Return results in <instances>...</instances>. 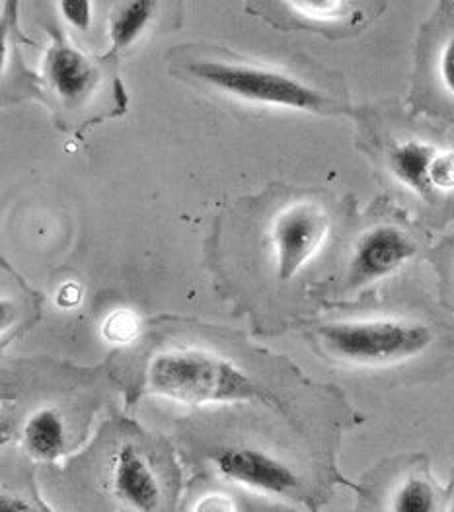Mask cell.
I'll return each instance as SVG.
<instances>
[{
	"instance_id": "cell-1",
	"label": "cell",
	"mask_w": 454,
	"mask_h": 512,
	"mask_svg": "<svg viewBox=\"0 0 454 512\" xmlns=\"http://www.w3.org/2000/svg\"><path fill=\"white\" fill-rule=\"evenodd\" d=\"M330 232L332 215L322 201L271 187L240 199L221 217L209 248L211 263L289 285L322 252Z\"/></svg>"
},
{
	"instance_id": "cell-2",
	"label": "cell",
	"mask_w": 454,
	"mask_h": 512,
	"mask_svg": "<svg viewBox=\"0 0 454 512\" xmlns=\"http://www.w3.org/2000/svg\"><path fill=\"white\" fill-rule=\"evenodd\" d=\"M170 74L195 92L244 110H291L336 115L340 98L299 65L252 57L223 45L188 43L166 55Z\"/></svg>"
},
{
	"instance_id": "cell-3",
	"label": "cell",
	"mask_w": 454,
	"mask_h": 512,
	"mask_svg": "<svg viewBox=\"0 0 454 512\" xmlns=\"http://www.w3.org/2000/svg\"><path fill=\"white\" fill-rule=\"evenodd\" d=\"M145 390L190 405L264 402L275 407L279 403L275 394L232 359L197 347L158 351L145 368Z\"/></svg>"
},
{
	"instance_id": "cell-4",
	"label": "cell",
	"mask_w": 454,
	"mask_h": 512,
	"mask_svg": "<svg viewBox=\"0 0 454 512\" xmlns=\"http://www.w3.org/2000/svg\"><path fill=\"white\" fill-rule=\"evenodd\" d=\"M110 59L92 57L71 41L55 37L43 59V88L61 119L94 123L123 108V88Z\"/></svg>"
},
{
	"instance_id": "cell-5",
	"label": "cell",
	"mask_w": 454,
	"mask_h": 512,
	"mask_svg": "<svg viewBox=\"0 0 454 512\" xmlns=\"http://www.w3.org/2000/svg\"><path fill=\"white\" fill-rule=\"evenodd\" d=\"M316 339L332 359L357 366H388L410 361L433 345V330L398 318H369L324 324Z\"/></svg>"
},
{
	"instance_id": "cell-6",
	"label": "cell",
	"mask_w": 454,
	"mask_h": 512,
	"mask_svg": "<svg viewBox=\"0 0 454 512\" xmlns=\"http://www.w3.org/2000/svg\"><path fill=\"white\" fill-rule=\"evenodd\" d=\"M419 242L396 222H377L353 242L347 261V289H363L396 273L419 254Z\"/></svg>"
},
{
	"instance_id": "cell-7",
	"label": "cell",
	"mask_w": 454,
	"mask_h": 512,
	"mask_svg": "<svg viewBox=\"0 0 454 512\" xmlns=\"http://www.w3.org/2000/svg\"><path fill=\"white\" fill-rule=\"evenodd\" d=\"M363 4L347 0H277L252 2L248 10L262 16L275 28L330 32L336 28H353L365 12Z\"/></svg>"
},
{
	"instance_id": "cell-8",
	"label": "cell",
	"mask_w": 454,
	"mask_h": 512,
	"mask_svg": "<svg viewBox=\"0 0 454 512\" xmlns=\"http://www.w3.org/2000/svg\"><path fill=\"white\" fill-rule=\"evenodd\" d=\"M219 474L269 495L299 493L303 483L293 468L277 456L254 446H227L215 454Z\"/></svg>"
},
{
	"instance_id": "cell-9",
	"label": "cell",
	"mask_w": 454,
	"mask_h": 512,
	"mask_svg": "<svg viewBox=\"0 0 454 512\" xmlns=\"http://www.w3.org/2000/svg\"><path fill=\"white\" fill-rule=\"evenodd\" d=\"M114 491L117 499L135 511L154 512L160 505L158 479L135 444H123L115 454Z\"/></svg>"
},
{
	"instance_id": "cell-10",
	"label": "cell",
	"mask_w": 454,
	"mask_h": 512,
	"mask_svg": "<svg viewBox=\"0 0 454 512\" xmlns=\"http://www.w3.org/2000/svg\"><path fill=\"white\" fill-rule=\"evenodd\" d=\"M437 152L439 148L427 139H400L390 143V147L386 148L384 166L388 174L400 185L414 191L417 197L431 201L437 195L431 183V164Z\"/></svg>"
},
{
	"instance_id": "cell-11",
	"label": "cell",
	"mask_w": 454,
	"mask_h": 512,
	"mask_svg": "<svg viewBox=\"0 0 454 512\" xmlns=\"http://www.w3.org/2000/svg\"><path fill=\"white\" fill-rule=\"evenodd\" d=\"M164 4L156 0H123L114 2L108 18V36H110V51L106 57L117 61L121 55L137 47V43L151 32L152 26L160 18V8Z\"/></svg>"
},
{
	"instance_id": "cell-12",
	"label": "cell",
	"mask_w": 454,
	"mask_h": 512,
	"mask_svg": "<svg viewBox=\"0 0 454 512\" xmlns=\"http://www.w3.org/2000/svg\"><path fill=\"white\" fill-rule=\"evenodd\" d=\"M22 440L28 454L41 462L59 458L67 448V421L55 405L36 409L24 423Z\"/></svg>"
},
{
	"instance_id": "cell-13",
	"label": "cell",
	"mask_w": 454,
	"mask_h": 512,
	"mask_svg": "<svg viewBox=\"0 0 454 512\" xmlns=\"http://www.w3.org/2000/svg\"><path fill=\"white\" fill-rule=\"evenodd\" d=\"M392 512H437L439 495L429 479L408 477L392 497Z\"/></svg>"
},
{
	"instance_id": "cell-14",
	"label": "cell",
	"mask_w": 454,
	"mask_h": 512,
	"mask_svg": "<svg viewBox=\"0 0 454 512\" xmlns=\"http://www.w3.org/2000/svg\"><path fill=\"white\" fill-rule=\"evenodd\" d=\"M139 330L141 322L131 310H117L104 324V335L112 343H131L139 335Z\"/></svg>"
},
{
	"instance_id": "cell-15",
	"label": "cell",
	"mask_w": 454,
	"mask_h": 512,
	"mask_svg": "<svg viewBox=\"0 0 454 512\" xmlns=\"http://www.w3.org/2000/svg\"><path fill=\"white\" fill-rule=\"evenodd\" d=\"M435 73L437 80L447 92V96L454 100V36H449L437 49V59H435Z\"/></svg>"
},
{
	"instance_id": "cell-16",
	"label": "cell",
	"mask_w": 454,
	"mask_h": 512,
	"mask_svg": "<svg viewBox=\"0 0 454 512\" xmlns=\"http://www.w3.org/2000/svg\"><path fill=\"white\" fill-rule=\"evenodd\" d=\"M431 183L437 193L454 189V150H439L431 164Z\"/></svg>"
},
{
	"instance_id": "cell-17",
	"label": "cell",
	"mask_w": 454,
	"mask_h": 512,
	"mask_svg": "<svg viewBox=\"0 0 454 512\" xmlns=\"http://www.w3.org/2000/svg\"><path fill=\"white\" fill-rule=\"evenodd\" d=\"M57 8L63 12V18L69 22L71 28L78 32H90L92 24V2H59Z\"/></svg>"
},
{
	"instance_id": "cell-18",
	"label": "cell",
	"mask_w": 454,
	"mask_h": 512,
	"mask_svg": "<svg viewBox=\"0 0 454 512\" xmlns=\"http://www.w3.org/2000/svg\"><path fill=\"white\" fill-rule=\"evenodd\" d=\"M195 512H234L232 503L223 495H207L199 501Z\"/></svg>"
},
{
	"instance_id": "cell-19",
	"label": "cell",
	"mask_w": 454,
	"mask_h": 512,
	"mask_svg": "<svg viewBox=\"0 0 454 512\" xmlns=\"http://www.w3.org/2000/svg\"><path fill=\"white\" fill-rule=\"evenodd\" d=\"M0 512H36L26 501L10 495H2L0 499Z\"/></svg>"
}]
</instances>
